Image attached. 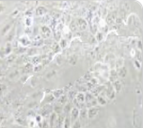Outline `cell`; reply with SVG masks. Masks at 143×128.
Listing matches in <instances>:
<instances>
[{
	"label": "cell",
	"instance_id": "1",
	"mask_svg": "<svg viewBox=\"0 0 143 128\" xmlns=\"http://www.w3.org/2000/svg\"><path fill=\"white\" fill-rule=\"evenodd\" d=\"M40 31H41V35H42L43 38H49L51 36V34H52L51 28L48 27L47 25H43L41 27V29H40Z\"/></svg>",
	"mask_w": 143,
	"mask_h": 128
},
{
	"label": "cell",
	"instance_id": "2",
	"mask_svg": "<svg viewBox=\"0 0 143 128\" xmlns=\"http://www.w3.org/2000/svg\"><path fill=\"white\" fill-rule=\"evenodd\" d=\"M75 22H76L78 30H80V31H85L88 28V23H87V21L85 20L84 18H81V17L77 18Z\"/></svg>",
	"mask_w": 143,
	"mask_h": 128
},
{
	"label": "cell",
	"instance_id": "3",
	"mask_svg": "<svg viewBox=\"0 0 143 128\" xmlns=\"http://www.w3.org/2000/svg\"><path fill=\"white\" fill-rule=\"evenodd\" d=\"M19 42H20V45H21L22 47H27V46H29V45L32 44V41H31V39H30L27 35L21 36L19 38Z\"/></svg>",
	"mask_w": 143,
	"mask_h": 128
},
{
	"label": "cell",
	"instance_id": "4",
	"mask_svg": "<svg viewBox=\"0 0 143 128\" xmlns=\"http://www.w3.org/2000/svg\"><path fill=\"white\" fill-rule=\"evenodd\" d=\"M47 14V9L43 6H39L35 9V15L36 16H44Z\"/></svg>",
	"mask_w": 143,
	"mask_h": 128
},
{
	"label": "cell",
	"instance_id": "5",
	"mask_svg": "<svg viewBox=\"0 0 143 128\" xmlns=\"http://www.w3.org/2000/svg\"><path fill=\"white\" fill-rule=\"evenodd\" d=\"M117 75L118 77H125L127 76V69L125 67L118 68V70H117Z\"/></svg>",
	"mask_w": 143,
	"mask_h": 128
},
{
	"label": "cell",
	"instance_id": "6",
	"mask_svg": "<svg viewBox=\"0 0 143 128\" xmlns=\"http://www.w3.org/2000/svg\"><path fill=\"white\" fill-rule=\"evenodd\" d=\"M115 21H116V14H114V13H111V14H108V16H107V23L108 24H112Z\"/></svg>",
	"mask_w": 143,
	"mask_h": 128
},
{
	"label": "cell",
	"instance_id": "7",
	"mask_svg": "<svg viewBox=\"0 0 143 128\" xmlns=\"http://www.w3.org/2000/svg\"><path fill=\"white\" fill-rule=\"evenodd\" d=\"M69 29L71 32H76L78 30L77 25H76V22L75 20H72L71 23H70V26H69Z\"/></svg>",
	"mask_w": 143,
	"mask_h": 128
},
{
	"label": "cell",
	"instance_id": "8",
	"mask_svg": "<svg viewBox=\"0 0 143 128\" xmlns=\"http://www.w3.org/2000/svg\"><path fill=\"white\" fill-rule=\"evenodd\" d=\"M4 50H5V54H6V56L7 55H10L11 53H12V50H13V48H12V44L9 42L8 44H7L6 47H4Z\"/></svg>",
	"mask_w": 143,
	"mask_h": 128
},
{
	"label": "cell",
	"instance_id": "9",
	"mask_svg": "<svg viewBox=\"0 0 143 128\" xmlns=\"http://www.w3.org/2000/svg\"><path fill=\"white\" fill-rule=\"evenodd\" d=\"M27 54L28 55H33V56H35L37 54V50L35 48H31L29 50H27Z\"/></svg>",
	"mask_w": 143,
	"mask_h": 128
},
{
	"label": "cell",
	"instance_id": "10",
	"mask_svg": "<svg viewBox=\"0 0 143 128\" xmlns=\"http://www.w3.org/2000/svg\"><path fill=\"white\" fill-rule=\"evenodd\" d=\"M11 28H12V24H8V25H6L5 27L2 29V31H1V34H2V35H4V34H6L10 30H11Z\"/></svg>",
	"mask_w": 143,
	"mask_h": 128
},
{
	"label": "cell",
	"instance_id": "11",
	"mask_svg": "<svg viewBox=\"0 0 143 128\" xmlns=\"http://www.w3.org/2000/svg\"><path fill=\"white\" fill-rule=\"evenodd\" d=\"M97 113V109L96 108H92L89 110V112H88V116L90 117V118H93V117H95V115Z\"/></svg>",
	"mask_w": 143,
	"mask_h": 128
},
{
	"label": "cell",
	"instance_id": "12",
	"mask_svg": "<svg viewBox=\"0 0 143 128\" xmlns=\"http://www.w3.org/2000/svg\"><path fill=\"white\" fill-rule=\"evenodd\" d=\"M60 50H61V48L59 46V44H57V43L53 44V46H52V52H53V53L58 54L59 52H60Z\"/></svg>",
	"mask_w": 143,
	"mask_h": 128
},
{
	"label": "cell",
	"instance_id": "13",
	"mask_svg": "<svg viewBox=\"0 0 143 128\" xmlns=\"http://www.w3.org/2000/svg\"><path fill=\"white\" fill-rule=\"evenodd\" d=\"M33 24V18L32 17H27L26 20H25V25L27 28H30Z\"/></svg>",
	"mask_w": 143,
	"mask_h": 128
},
{
	"label": "cell",
	"instance_id": "14",
	"mask_svg": "<svg viewBox=\"0 0 143 128\" xmlns=\"http://www.w3.org/2000/svg\"><path fill=\"white\" fill-rule=\"evenodd\" d=\"M68 40L67 39H62V40L60 41V44H59V46L60 48H67L68 47Z\"/></svg>",
	"mask_w": 143,
	"mask_h": 128
},
{
	"label": "cell",
	"instance_id": "15",
	"mask_svg": "<svg viewBox=\"0 0 143 128\" xmlns=\"http://www.w3.org/2000/svg\"><path fill=\"white\" fill-rule=\"evenodd\" d=\"M76 101H80V102H83V101H85V96L83 94H78L77 96H76Z\"/></svg>",
	"mask_w": 143,
	"mask_h": 128
},
{
	"label": "cell",
	"instance_id": "16",
	"mask_svg": "<svg viewBox=\"0 0 143 128\" xmlns=\"http://www.w3.org/2000/svg\"><path fill=\"white\" fill-rule=\"evenodd\" d=\"M32 62H33V64L37 65L39 62H40V57H39V56H33V58H32Z\"/></svg>",
	"mask_w": 143,
	"mask_h": 128
},
{
	"label": "cell",
	"instance_id": "17",
	"mask_svg": "<svg viewBox=\"0 0 143 128\" xmlns=\"http://www.w3.org/2000/svg\"><path fill=\"white\" fill-rule=\"evenodd\" d=\"M72 118L73 119H76L78 116V110L76 108H73L72 111Z\"/></svg>",
	"mask_w": 143,
	"mask_h": 128
},
{
	"label": "cell",
	"instance_id": "18",
	"mask_svg": "<svg viewBox=\"0 0 143 128\" xmlns=\"http://www.w3.org/2000/svg\"><path fill=\"white\" fill-rule=\"evenodd\" d=\"M95 38H96V40H98V41L102 40V39H103V34H102L101 32H98V33H96Z\"/></svg>",
	"mask_w": 143,
	"mask_h": 128
},
{
	"label": "cell",
	"instance_id": "19",
	"mask_svg": "<svg viewBox=\"0 0 143 128\" xmlns=\"http://www.w3.org/2000/svg\"><path fill=\"white\" fill-rule=\"evenodd\" d=\"M69 62H70L71 64H73V65H74V64L76 63V56H75V55H74V56L72 55L71 57H70V59H69Z\"/></svg>",
	"mask_w": 143,
	"mask_h": 128
},
{
	"label": "cell",
	"instance_id": "20",
	"mask_svg": "<svg viewBox=\"0 0 143 128\" xmlns=\"http://www.w3.org/2000/svg\"><path fill=\"white\" fill-rule=\"evenodd\" d=\"M62 92H63V91H62L61 89H59V90H55V91L53 92V96L56 97V98H57V97H60V96L62 95Z\"/></svg>",
	"mask_w": 143,
	"mask_h": 128
},
{
	"label": "cell",
	"instance_id": "21",
	"mask_svg": "<svg viewBox=\"0 0 143 128\" xmlns=\"http://www.w3.org/2000/svg\"><path fill=\"white\" fill-rule=\"evenodd\" d=\"M36 125V121H35V120L34 119H31L30 120V123H29V126L31 128H33V127H34Z\"/></svg>",
	"mask_w": 143,
	"mask_h": 128
},
{
	"label": "cell",
	"instance_id": "22",
	"mask_svg": "<svg viewBox=\"0 0 143 128\" xmlns=\"http://www.w3.org/2000/svg\"><path fill=\"white\" fill-rule=\"evenodd\" d=\"M33 69V71H35V72H39V71L42 69V64H37V65H35Z\"/></svg>",
	"mask_w": 143,
	"mask_h": 128
},
{
	"label": "cell",
	"instance_id": "23",
	"mask_svg": "<svg viewBox=\"0 0 143 128\" xmlns=\"http://www.w3.org/2000/svg\"><path fill=\"white\" fill-rule=\"evenodd\" d=\"M15 57H16V56H15V54H10V55H9V56H8V59H7V60H8V62H11V61H13L14 60V59H15Z\"/></svg>",
	"mask_w": 143,
	"mask_h": 128
},
{
	"label": "cell",
	"instance_id": "24",
	"mask_svg": "<svg viewBox=\"0 0 143 128\" xmlns=\"http://www.w3.org/2000/svg\"><path fill=\"white\" fill-rule=\"evenodd\" d=\"M115 86H116V89H117V91H119V90L121 89V83H120L119 81H116V83H115Z\"/></svg>",
	"mask_w": 143,
	"mask_h": 128
},
{
	"label": "cell",
	"instance_id": "25",
	"mask_svg": "<svg viewBox=\"0 0 143 128\" xmlns=\"http://www.w3.org/2000/svg\"><path fill=\"white\" fill-rule=\"evenodd\" d=\"M0 56H1L2 58H4V57L6 56V54H5V50H4V47L0 49Z\"/></svg>",
	"mask_w": 143,
	"mask_h": 128
},
{
	"label": "cell",
	"instance_id": "26",
	"mask_svg": "<svg viewBox=\"0 0 143 128\" xmlns=\"http://www.w3.org/2000/svg\"><path fill=\"white\" fill-rule=\"evenodd\" d=\"M108 96H109V98H114V96H115V94H114V91H113V89H112V88H110V89L108 90Z\"/></svg>",
	"mask_w": 143,
	"mask_h": 128
},
{
	"label": "cell",
	"instance_id": "27",
	"mask_svg": "<svg viewBox=\"0 0 143 128\" xmlns=\"http://www.w3.org/2000/svg\"><path fill=\"white\" fill-rule=\"evenodd\" d=\"M122 62H123V60H122V59H118V60H117V67L118 68H121V67H123V66H122Z\"/></svg>",
	"mask_w": 143,
	"mask_h": 128
},
{
	"label": "cell",
	"instance_id": "28",
	"mask_svg": "<svg viewBox=\"0 0 143 128\" xmlns=\"http://www.w3.org/2000/svg\"><path fill=\"white\" fill-rule=\"evenodd\" d=\"M33 10H29V12L27 11L26 14H25V15H26L27 17H32V15H33Z\"/></svg>",
	"mask_w": 143,
	"mask_h": 128
},
{
	"label": "cell",
	"instance_id": "29",
	"mask_svg": "<svg viewBox=\"0 0 143 128\" xmlns=\"http://www.w3.org/2000/svg\"><path fill=\"white\" fill-rule=\"evenodd\" d=\"M99 24H100V27L101 28H103L106 26V23H105V21L103 20V19H100V20H99Z\"/></svg>",
	"mask_w": 143,
	"mask_h": 128
},
{
	"label": "cell",
	"instance_id": "30",
	"mask_svg": "<svg viewBox=\"0 0 143 128\" xmlns=\"http://www.w3.org/2000/svg\"><path fill=\"white\" fill-rule=\"evenodd\" d=\"M25 34H32V28H26V30H25Z\"/></svg>",
	"mask_w": 143,
	"mask_h": 128
},
{
	"label": "cell",
	"instance_id": "31",
	"mask_svg": "<svg viewBox=\"0 0 143 128\" xmlns=\"http://www.w3.org/2000/svg\"><path fill=\"white\" fill-rule=\"evenodd\" d=\"M70 126V120L69 119H66V121H65V128H69Z\"/></svg>",
	"mask_w": 143,
	"mask_h": 128
},
{
	"label": "cell",
	"instance_id": "32",
	"mask_svg": "<svg viewBox=\"0 0 143 128\" xmlns=\"http://www.w3.org/2000/svg\"><path fill=\"white\" fill-rule=\"evenodd\" d=\"M135 65L137 67V69H140V67H141V66H140V62L138 60H135Z\"/></svg>",
	"mask_w": 143,
	"mask_h": 128
},
{
	"label": "cell",
	"instance_id": "33",
	"mask_svg": "<svg viewBox=\"0 0 143 128\" xmlns=\"http://www.w3.org/2000/svg\"><path fill=\"white\" fill-rule=\"evenodd\" d=\"M4 10H5V6H4L3 4H1V3H0V13H2Z\"/></svg>",
	"mask_w": 143,
	"mask_h": 128
},
{
	"label": "cell",
	"instance_id": "34",
	"mask_svg": "<svg viewBox=\"0 0 143 128\" xmlns=\"http://www.w3.org/2000/svg\"><path fill=\"white\" fill-rule=\"evenodd\" d=\"M137 46H138V49H139V50H141V49H142V43H141V41H140V40L138 41Z\"/></svg>",
	"mask_w": 143,
	"mask_h": 128
},
{
	"label": "cell",
	"instance_id": "35",
	"mask_svg": "<svg viewBox=\"0 0 143 128\" xmlns=\"http://www.w3.org/2000/svg\"><path fill=\"white\" fill-rule=\"evenodd\" d=\"M98 100H99V102H100L101 104H105V100H103L102 98H99Z\"/></svg>",
	"mask_w": 143,
	"mask_h": 128
}]
</instances>
